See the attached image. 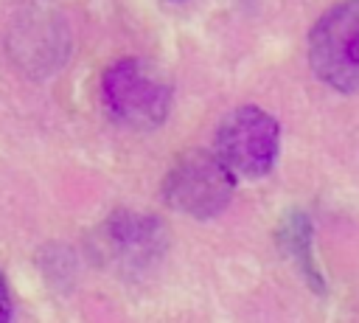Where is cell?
<instances>
[{
  "instance_id": "cell-5",
  "label": "cell",
  "mask_w": 359,
  "mask_h": 323,
  "mask_svg": "<svg viewBox=\"0 0 359 323\" xmlns=\"http://www.w3.org/2000/svg\"><path fill=\"white\" fill-rule=\"evenodd\" d=\"M8 312H11V298H8V286H6V281L0 275V320H6Z\"/></svg>"
},
{
  "instance_id": "cell-1",
  "label": "cell",
  "mask_w": 359,
  "mask_h": 323,
  "mask_svg": "<svg viewBox=\"0 0 359 323\" xmlns=\"http://www.w3.org/2000/svg\"><path fill=\"white\" fill-rule=\"evenodd\" d=\"M109 115L132 129L160 126L171 110V84L143 59H121L101 79Z\"/></svg>"
},
{
  "instance_id": "cell-3",
  "label": "cell",
  "mask_w": 359,
  "mask_h": 323,
  "mask_svg": "<svg viewBox=\"0 0 359 323\" xmlns=\"http://www.w3.org/2000/svg\"><path fill=\"white\" fill-rule=\"evenodd\" d=\"M236 171L219 157V152H185L165 174V202L188 216H216L236 191Z\"/></svg>"
},
{
  "instance_id": "cell-4",
  "label": "cell",
  "mask_w": 359,
  "mask_h": 323,
  "mask_svg": "<svg viewBox=\"0 0 359 323\" xmlns=\"http://www.w3.org/2000/svg\"><path fill=\"white\" fill-rule=\"evenodd\" d=\"M278 149V121L258 107L233 110L216 132V152L238 177H264L275 166Z\"/></svg>"
},
{
  "instance_id": "cell-2",
  "label": "cell",
  "mask_w": 359,
  "mask_h": 323,
  "mask_svg": "<svg viewBox=\"0 0 359 323\" xmlns=\"http://www.w3.org/2000/svg\"><path fill=\"white\" fill-rule=\"evenodd\" d=\"M314 73L339 93H359V0L331 6L309 37Z\"/></svg>"
}]
</instances>
